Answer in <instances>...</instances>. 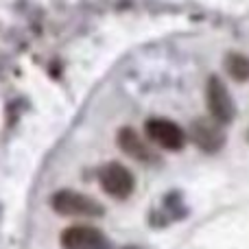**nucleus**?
<instances>
[{"label":"nucleus","instance_id":"nucleus-9","mask_svg":"<svg viewBox=\"0 0 249 249\" xmlns=\"http://www.w3.org/2000/svg\"><path fill=\"white\" fill-rule=\"evenodd\" d=\"M123 249H138V247H131V245H129V247H123Z\"/></svg>","mask_w":249,"mask_h":249},{"label":"nucleus","instance_id":"nucleus-3","mask_svg":"<svg viewBox=\"0 0 249 249\" xmlns=\"http://www.w3.org/2000/svg\"><path fill=\"white\" fill-rule=\"evenodd\" d=\"M144 133L151 142L166 151H179L186 144V131L177 123L166 118H149L144 123Z\"/></svg>","mask_w":249,"mask_h":249},{"label":"nucleus","instance_id":"nucleus-1","mask_svg":"<svg viewBox=\"0 0 249 249\" xmlns=\"http://www.w3.org/2000/svg\"><path fill=\"white\" fill-rule=\"evenodd\" d=\"M51 208L61 216H83V219L103 216L105 212L96 199L74 190H57L51 197Z\"/></svg>","mask_w":249,"mask_h":249},{"label":"nucleus","instance_id":"nucleus-2","mask_svg":"<svg viewBox=\"0 0 249 249\" xmlns=\"http://www.w3.org/2000/svg\"><path fill=\"white\" fill-rule=\"evenodd\" d=\"M206 99H208V109L210 116L214 118L219 124H230L236 118V105L230 94V90L225 88V83L219 77H210L206 86Z\"/></svg>","mask_w":249,"mask_h":249},{"label":"nucleus","instance_id":"nucleus-5","mask_svg":"<svg viewBox=\"0 0 249 249\" xmlns=\"http://www.w3.org/2000/svg\"><path fill=\"white\" fill-rule=\"evenodd\" d=\"M190 138L206 153H216L225 144V133L214 118H197L190 124Z\"/></svg>","mask_w":249,"mask_h":249},{"label":"nucleus","instance_id":"nucleus-4","mask_svg":"<svg viewBox=\"0 0 249 249\" xmlns=\"http://www.w3.org/2000/svg\"><path fill=\"white\" fill-rule=\"evenodd\" d=\"M101 188L114 199H127L136 188V179H133L131 171L118 162H109L101 168L99 173Z\"/></svg>","mask_w":249,"mask_h":249},{"label":"nucleus","instance_id":"nucleus-6","mask_svg":"<svg viewBox=\"0 0 249 249\" xmlns=\"http://www.w3.org/2000/svg\"><path fill=\"white\" fill-rule=\"evenodd\" d=\"M59 243L64 249H101L105 236L94 225H70L61 232Z\"/></svg>","mask_w":249,"mask_h":249},{"label":"nucleus","instance_id":"nucleus-8","mask_svg":"<svg viewBox=\"0 0 249 249\" xmlns=\"http://www.w3.org/2000/svg\"><path fill=\"white\" fill-rule=\"evenodd\" d=\"M225 70L230 72V77L236 81H247L249 79V57L241 55V53H230L225 57Z\"/></svg>","mask_w":249,"mask_h":249},{"label":"nucleus","instance_id":"nucleus-10","mask_svg":"<svg viewBox=\"0 0 249 249\" xmlns=\"http://www.w3.org/2000/svg\"><path fill=\"white\" fill-rule=\"evenodd\" d=\"M247 140H249V131H247Z\"/></svg>","mask_w":249,"mask_h":249},{"label":"nucleus","instance_id":"nucleus-7","mask_svg":"<svg viewBox=\"0 0 249 249\" xmlns=\"http://www.w3.org/2000/svg\"><path fill=\"white\" fill-rule=\"evenodd\" d=\"M118 146L133 160H140V162H151L153 160V151L142 140V136H138V131L131 127H123L118 131Z\"/></svg>","mask_w":249,"mask_h":249}]
</instances>
